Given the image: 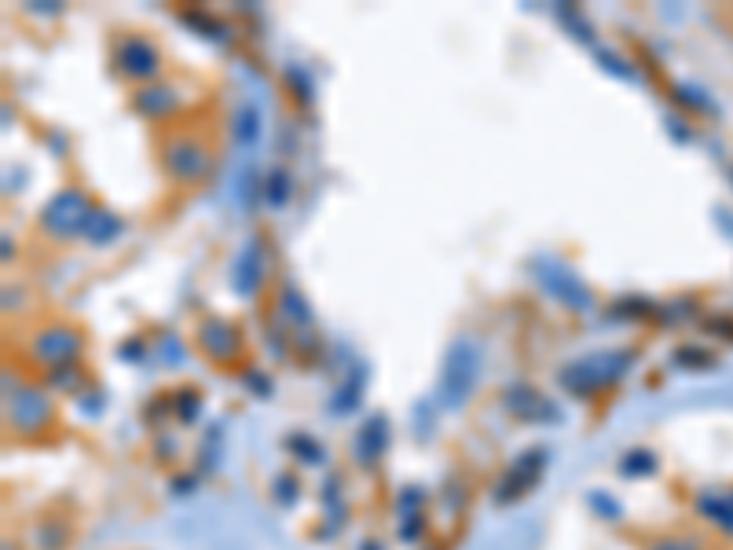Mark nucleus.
<instances>
[{
    "mask_svg": "<svg viewBox=\"0 0 733 550\" xmlns=\"http://www.w3.org/2000/svg\"><path fill=\"white\" fill-rule=\"evenodd\" d=\"M199 345L210 360L227 363L243 352V338H238V330L232 323H224V319H206L199 327Z\"/></svg>",
    "mask_w": 733,
    "mask_h": 550,
    "instance_id": "1a4fd4ad",
    "label": "nucleus"
},
{
    "mask_svg": "<svg viewBox=\"0 0 733 550\" xmlns=\"http://www.w3.org/2000/svg\"><path fill=\"white\" fill-rule=\"evenodd\" d=\"M8 418H12V426L19 429V433H37L41 426H48L52 404L41 389L8 382Z\"/></svg>",
    "mask_w": 733,
    "mask_h": 550,
    "instance_id": "20e7f679",
    "label": "nucleus"
},
{
    "mask_svg": "<svg viewBox=\"0 0 733 550\" xmlns=\"http://www.w3.org/2000/svg\"><path fill=\"white\" fill-rule=\"evenodd\" d=\"M257 132H260V114H257V107H243V110H238V121H235V136H238V143H254V140H257Z\"/></svg>",
    "mask_w": 733,
    "mask_h": 550,
    "instance_id": "2eb2a0df",
    "label": "nucleus"
},
{
    "mask_svg": "<svg viewBox=\"0 0 733 550\" xmlns=\"http://www.w3.org/2000/svg\"><path fill=\"white\" fill-rule=\"evenodd\" d=\"M282 308H287L290 316H298L301 323H309V308H304V301L293 290H282Z\"/></svg>",
    "mask_w": 733,
    "mask_h": 550,
    "instance_id": "f3484780",
    "label": "nucleus"
},
{
    "mask_svg": "<svg viewBox=\"0 0 733 550\" xmlns=\"http://www.w3.org/2000/svg\"><path fill=\"white\" fill-rule=\"evenodd\" d=\"M540 473H543V451H529V455H521L518 466L507 470V477H502L496 499H499V503L518 499V495H524L535 481H540Z\"/></svg>",
    "mask_w": 733,
    "mask_h": 550,
    "instance_id": "9d476101",
    "label": "nucleus"
},
{
    "mask_svg": "<svg viewBox=\"0 0 733 550\" xmlns=\"http://www.w3.org/2000/svg\"><path fill=\"white\" fill-rule=\"evenodd\" d=\"M118 66H122V74L136 77V81H147V77H155L162 70V52L151 44L147 37H125L118 44Z\"/></svg>",
    "mask_w": 733,
    "mask_h": 550,
    "instance_id": "0eeeda50",
    "label": "nucleus"
},
{
    "mask_svg": "<svg viewBox=\"0 0 733 550\" xmlns=\"http://www.w3.org/2000/svg\"><path fill=\"white\" fill-rule=\"evenodd\" d=\"M96 217V209L89 206V198L81 191H59L56 198H48V206L41 209V228L48 231V235L56 239H70V235H85Z\"/></svg>",
    "mask_w": 733,
    "mask_h": 550,
    "instance_id": "7ed1b4c3",
    "label": "nucleus"
},
{
    "mask_svg": "<svg viewBox=\"0 0 733 550\" xmlns=\"http://www.w3.org/2000/svg\"><path fill=\"white\" fill-rule=\"evenodd\" d=\"M540 283H543L546 290H551L562 305H568V308H590V290L576 279L573 272L562 268V264H551V261L540 264Z\"/></svg>",
    "mask_w": 733,
    "mask_h": 550,
    "instance_id": "6e6552de",
    "label": "nucleus"
},
{
    "mask_svg": "<svg viewBox=\"0 0 733 550\" xmlns=\"http://www.w3.org/2000/svg\"><path fill=\"white\" fill-rule=\"evenodd\" d=\"M477 374H480V349H477V341L458 338L452 345V352H447L444 374H441V400H444V407H463L469 396H474Z\"/></svg>",
    "mask_w": 733,
    "mask_h": 550,
    "instance_id": "f257e3e1",
    "label": "nucleus"
},
{
    "mask_svg": "<svg viewBox=\"0 0 733 550\" xmlns=\"http://www.w3.org/2000/svg\"><path fill=\"white\" fill-rule=\"evenodd\" d=\"M367 444H370L367 462H375L381 451H386V418H370L364 426V433H359V451H367Z\"/></svg>",
    "mask_w": 733,
    "mask_h": 550,
    "instance_id": "4468645a",
    "label": "nucleus"
},
{
    "mask_svg": "<svg viewBox=\"0 0 733 550\" xmlns=\"http://www.w3.org/2000/svg\"><path fill=\"white\" fill-rule=\"evenodd\" d=\"M287 198H290V176L276 169V173L268 176V202H271V206H282Z\"/></svg>",
    "mask_w": 733,
    "mask_h": 550,
    "instance_id": "dca6fc26",
    "label": "nucleus"
},
{
    "mask_svg": "<svg viewBox=\"0 0 733 550\" xmlns=\"http://www.w3.org/2000/svg\"><path fill=\"white\" fill-rule=\"evenodd\" d=\"M628 367H631V352H595V356H587L579 363H568L562 371V382L568 393L587 396V393L612 385Z\"/></svg>",
    "mask_w": 733,
    "mask_h": 550,
    "instance_id": "f03ea898",
    "label": "nucleus"
},
{
    "mask_svg": "<svg viewBox=\"0 0 733 550\" xmlns=\"http://www.w3.org/2000/svg\"><path fill=\"white\" fill-rule=\"evenodd\" d=\"M180 404H184V407H180V418H184V422H191L195 411H199V396H195V393H180Z\"/></svg>",
    "mask_w": 733,
    "mask_h": 550,
    "instance_id": "a211bd4d",
    "label": "nucleus"
},
{
    "mask_svg": "<svg viewBox=\"0 0 733 550\" xmlns=\"http://www.w3.org/2000/svg\"><path fill=\"white\" fill-rule=\"evenodd\" d=\"M122 217H114L111 209H96V217H92V224H89V231H85V235H89L96 246H100V242H111L114 235H122Z\"/></svg>",
    "mask_w": 733,
    "mask_h": 550,
    "instance_id": "ddd939ff",
    "label": "nucleus"
},
{
    "mask_svg": "<svg viewBox=\"0 0 733 550\" xmlns=\"http://www.w3.org/2000/svg\"><path fill=\"white\" fill-rule=\"evenodd\" d=\"M260 275H265V257H260V242H249V246L243 250V257H238V264H235V272H232L235 290L243 294V297L257 294Z\"/></svg>",
    "mask_w": 733,
    "mask_h": 550,
    "instance_id": "9b49d317",
    "label": "nucleus"
},
{
    "mask_svg": "<svg viewBox=\"0 0 733 550\" xmlns=\"http://www.w3.org/2000/svg\"><path fill=\"white\" fill-rule=\"evenodd\" d=\"M30 352H34L41 363H48L52 371L70 367L81 352V334L70 327H45L34 341H30Z\"/></svg>",
    "mask_w": 733,
    "mask_h": 550,
    "instance_id": "423d86ee",
    "label": "nucleus"
},
{
    "mask_svg": "<svg viewBox=\"0 0 733 550\" xmlns=\"http://www.w3.org/2000/svg\"><path fill=\"white\" fill-rule=\"evenodd\" d=\"M177 107V96H173V88H144V92H136V110L147 118H162L169 114V110Z\"/></svg>",
    "mask_w": 733,
    "mask_h": 550,
    "instance_id": "f8f14e48",
    "label": "nucleus"
},
{
    "mask_svg": "<svg viewBox=\"0 0 733 550\" xmlns=\"http://www.w3.org/2000/svg\"><path fill=\"white\" fill-rule=\"evenodd\" d=\"M162 162H166V169L173 180L180 184H195L206 176V165H210V154H206V147L199 140L191 136H173L166 143V151H162Z\"/></svg>",
    "mask_w": 733,
    "mask_h": 550,
    "instance_id": "39448f33",
    "label": "nucleus"
},
{
    "mask_svg": "<svg viewBox=\"0 0 733 550\" xmlns=\"http://www.w3.org/2000/svg\"><path fill=\"white\" fill-rule=\"evenodd\" d=\"M656 550H693V547H689V543H675V539H667V543H664V547H656Z\"/></svg>",
    "mask_w": 733,
    "mask_h": 550,
    "instance_id": "6ab92c4d",
    "label": "nucleus"
}]
</instances>
